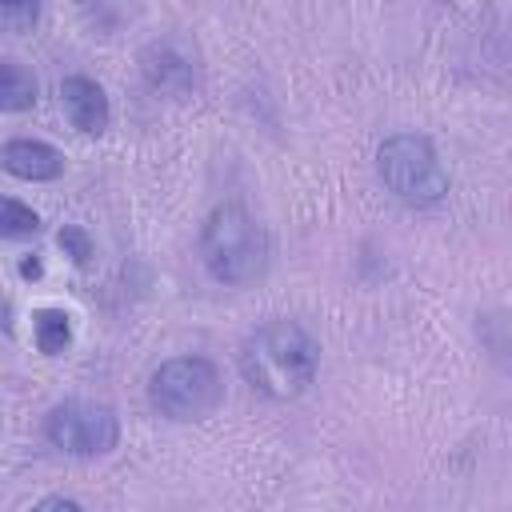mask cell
<instances>
[{
	"label": "cell",
	"instance_id": "6da1fadb",
	"mask_svg": "<svg viewBox=\"0 0 512 512\" xmlns=\"http://www.w3.org/2000/svg\"><path fill=\"white\" fill-rule=\"evenodd\" d=\"M240 376L268 400H296L312 388L320 372V344L312 332L288 316H272L252 328L240 344Z\"/></svg>",
	"mask_w": 512,
	"mask_h": 512
},
{
	"label": "cell",
	"instance_id": "7a4b0ae2",
	"mask_svg": "<svg viewBox=\"0 0 512 512\" xmlns=\"http://www.w3.org/2000/svg\"><path fill=\"white\" fill-rule=\"evenodd\" d=\"M272 240L264 224L236 200L216 204L200 224V264L216 284L244 288L268 272Z\"/></svg>",
	"mask_w": 512,
	"mask_h": 512
},
{
	"label": "cell",
	"instance_id": "3957f363",
	"mask_svg": "<svg viewBox=\"0 0 512 512\" xmlns=\"http://www.w3.org/2000/svg\"><path fill=\"white\" fill-rule=\"evenodd\" d=\"M376 172L384 188L412 208H432L448 196V168L440 164L436 144L420 132H392L388 140H380Z\"/></svg>",
	"mask_w": 512,
	"mask_h": 512
},
{
	"label": "cell",
	"instance_id": "277c9868",
	"mask_svg": "<svg viewBox=\"0 0 512 512\" xmlns=\"http://www.w3.org/2000/svg\"><path fill=\"white\" fill-rule=\"evenodd\" d=\"M148 404L176 424L204 420L224 404V376L208 356H172L148 376Z\"/></svg>",
	"mask_w": 512,
	"mask_h": 512
},
{
	"label": "cell",
	"instance_id": "5b68a950",
	"mask_svg": "<svg viewBox=\"0 0 512 512\" xmlns=\"http://www.w3.org/2000/svg\"><path fill=\"white\" fill-rule=\"evenodd\" d=\"M44 440L64 456H108L120 444V416L100 400H60L44 416Z\"/></svg>",
	"mask_w": 512,
	"mask_h": 512
},
{
	"label": "cell",
	"instance_id": "8992f818",
	"mask_svg": "<svg viewBox=\"0 0 512 512\" xmlns=\"http://www.w3.org/2000/svg\"><path fill=\"white\" fill-rule=\"evenodd\" d=\"M140 76L156 96L184 100L196 88V60L180 40H152L140 52Z\"/></svg>",
	"mask_w": 512,
	"mask_h": 512
},
{
	"label": "cell",
	"instance_id": "52a82bcc",
	"mask_svg": "<svg viewBox=\"0 0 512 512\" xmlns=\"http://www.w3.org/2000/svg\"><path fill=\"white\" fill-rule=\"evenodd\" d=\"M60 108L68 116V124L84 136H104L112 124V104L100 80L92 76H64L60 80Z\"/></svg>",
	"mask_w": 512,
	"mask_h": 512
},
{
	"label": "cell",
	"instance_id": "ba28073f",
	"mask_svg": "<svg viewBox=\"0 0 512 512\" xmlns=\"http://www.w3.org/2000/svg\"><path fill=\"white\" fill-rule=\"evenodd\" d=\"M0 168L16 180H28V184H48V180H60L64 176V152L52 148L48 140H8L0 148Z\"/></svg>",
	"mask_w": 512,
	"mask_h": 512
},
{
	"label": "cell",
	"instance_id": "9c48e42d",
	"mask_svg": "<svg viewBox=\"0 0 512 512\" xmlns=\"http://www.w3.org/2000/svg\"><path fill=\"white\" fill-rule=\"evenodd\" d=\"M40 100V84L32 68L20 60H0V112H28Z\"/></svg>",
	"mask_w": 512,
	"mask_h": 512
},
{
	"label": "cell",
	"instance_id": "30bf717a",
	"mask_svg": "<svg viewBox=\"0 0 512 512\" xmlns=\"http://www.w3.org/2000/svg\"><path fill=\"white\" fill-rule=\"evenodd\" d=\"M32 340L44 356H60L72 344V316L64 308H36L32 312Z\"/></svg>",
	"mask_w": 512,
	"mask_h": 512
},
{
	"label": "cell",
	"instance_id": "8fae6325",
	"mask_svg": "<svg viewBox=\"0 0 512 512\" xmlns=\"http://www.w3.org/2000/svg\"><path fill=\"white\" fill-rule=\"evenodd\" d=\"M40 232V216L12 196H0V240H28Z\"/></svg>",
	"mask_w": 512,
	"mask_h": 512
},
{
	"label": "cell",
	"instance_id": "7c38bea8",
	"mask_svg": "<svg viewBox=\"0 0 512 512\" xmlns=\"http://www.w3.org/2000/svg\"><path fill=\"white\" fill-rule=\"evenodd\" d=\"M40 20V0H0V32L24 36Z\"/></svg>",
	"mask_w": 512,
	"mask_h": 512
},
{
	"label": "cell",
	"instance_id": "4fadbf2b",
	"mask_svg": "<svg viewBox=\"0 0 512 512\" xmlns=\"http://www.w3.org/2000/svg\"><path fill=\"white\" fill-rule=\"evenodd\" d=\"M56 240H60L64 256H68L76 268H88V264H92V252H96V248H92V236H88L80 224H64Z\"/></svg>",
	"mask_w": 512,
	"mask_h": 512
},
{
	"label": "cell",
	"instance_id": "5bb4252c",
	"mask_svg": "<svg viewBox=\"0 0 512 512\" xmlns=\"http://www.w3.org/2000/svg\"><path fill=\"white\" fill-rule=\"evenodd\" d=\"M36 508H80V500H72V496H44V500H36Z\"/></svg>",
	"mask_w": 512,
	"mask_h": 512
}]
</instances>
